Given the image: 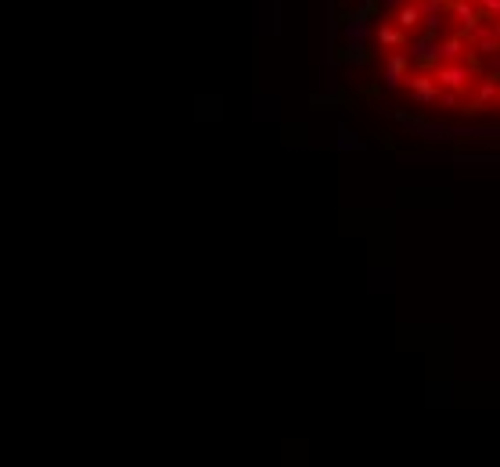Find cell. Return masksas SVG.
Wrapping results in <instances>:
<instances>
[{"label": "cell", "instance_id": "cell-1", "mask_svg": "<svg viewBox=\"0 0 500 467\" xmlns=\"http://www.w3.org/2000/svg\"><path fill=\"white\" fill-rule=\"evenodd\" d=\"M432 79L439 83L443 90H468V83H472V65H464V61L457 58V61H443L439 69L432 72Z\"/></svg>", "mask_w": 500, "mask_h": 467}, {"label": "cell", "instance_id": "cell-2", "mask_svg": "<svg viewBox=\"0 0 500 467\" xmlns=\"http://www.w3.org/2000/svg\"><path fill=\"white\" fill-rule=\"evenodd\" d=\"M403 87L411 90V98L417 105H432L435 98H439V83L432 79V72H407L403 76Z\"/></svg>", "mask_w": 500, "mask_h": 467}, {"label": "cell", "instance_id": "cell-3", "mask_svg": "<svg viewBox=\"0 0 500 467\" xmlns=\"http://www.w3.org/2000/svg\"><path fill=\"white\" fill-rule=\"evenodd\" d=\"M421 69H428V65H435L439 61V36H432V33H425V36H417L414 40V47L407 51Z\"/></svg>", "mask_w": 500, "mask_h": 467}, {"label": "cell", "instance_id": "cell-4", "mask_svg": "<svg viewBox=\"0 0 500 467\" xmlns=\"http://www.w3.org/2000/svg\"><path fill=\"white\" fill-rule=\"evenodd\" d=\"M411 72V54H403L400 47L393 54H389V61H385V87L389 90H396L400 83H403V76Z\"/></svg>", "mask_w": 500, "mask_h": 467}, {"label": "cell", "instance_id": "cell-5", "mask_svg": "<svg viewBox=\"0 0 500 467\" xmlns=\"http://www.w3.org/2000/svg\"><path fill=\"white\" fill-rule=\"evenodd\" d=\"M393 22L403 29V33H411V29H417V25H421V8L414 4V0H411V4H396Z\"/></svg>", "mask_w": 500, "mask_h": 467}, {"label": "cell", "instance_id": "cell-6", "mask_svg": "<svg viewBox=\"0 0 500 467\" xmlns=\"http://www.w3.org/2000/svg\"><path fill=\"white\" fill-rule=\"evenodd\" d=\"M497 76H486V79H479V90H475V105H472V111H479V108H486V105H493L497 101Z\"/></svg>", "mask_w": 500, "mask_h": 467}, {"label": "cell", "instance_id": "cell-7", "mask_svg": "<svg viewBox=\"0 0 500 467\" xmlns=\"http://www.w3.org/2000/svg\"><path fill=\"white\" fill-rule=\"evenodd\" d=\"M378 43H382V47H393V51H396V47L407 43V33H403L396 22H382V25H378Z\"/></svg>", "mask_w": 500, "mask_h": 467}, {"label": "cell", "instance_id": "cell-8", "mask_svg": "<svg viewBox=\"0 0 500 467\" xmlns=\"http://www.w3.org/2000/svg\"><path fill=\"white\" fill-rule=\"evenodd\" d=\"M464 47H468V40L457 33V36H446V40H439V58L443 61H457L461 54H464Z\"/></svg>", "mask_w": 500, "mask_h": 467}, {"label": "cell", "instance_id": "cell-9", "mask_svg": "<svg viewBox=\"0 0 500 467\" xmlns=\"http://www.w3.org/2000/svg\"><path fill=\"white\" fill-rule=\"evenodd\" d=\"M367 36H371V25H367L364 14H356V19L346 22V40H349V43H364Z\"/></svg>", "mask_w": 500, "mask_h": 467}, {"label": "cell", "instance_id": "cell-10", "mask_svg": "<svg viewBox=\"0 0 500 467\" xmlns=\"http://www.w3.org/2000/svg\"><path fill=\"white\" fill-rule=\"evenodd\" d=\"M475 4L482 8V14H490V19H497V14H500V0H475Z\"/></svg>", "mask_w": 500, "mask_h": 467}, {"label": "cell", "instance_id": "cell-11", "mask_svg": "<svg viewBox=\"0 0 500 467\" xmlns=\"http://www.w3.org/2000/svg\"><path fill=\"white\" fill-rule=\"evenodd\" d=\"M490 22H493V25H490V29H493V36L500 40V14H497V19H490Z\"/></svg>", "mask_w": 500, "mask_h": 467}, {"label": "cell", "instance_id": "cell-12", "mask_svg": "<svg viewBox=\"0 0 500 467\" xmlns=\"http://www.w3.org/2000/svg\"><path fill=\"white\" fill-rule=\"evenodd\" d=\"M382 4H393V8H396V4H400V0H382Z\"/></svg>", "mask_w": 500, "mask_h": 467}, {"label": "cell", "instance_id": "cell-13", "mask_svg": "<svg viewBox=\"0 0 500 467\" xmlns=\"http://www.w3.org/2000/svg\"><path fill=\"white\" fill-rule=\"evenodd\" d=\"M497 101H500V90H497Z\"/></svg>", "mask_w": 500, "mask_h": 467}]
</instances>
